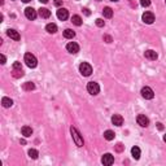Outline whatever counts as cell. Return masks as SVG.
<instances>
[{
	"instance_id": "1",
	"label": "cell",
	"mask_w": 166,
	"mask_h": 166,
	"mask_svg": "<svg viewBox=\"0 0 166 166\" xmlns=\"http://www.w3.org/2000/svg\"><path fill=\"white\" fill-rule=\"evenodd\" d=\"M70 132H71V136H73V140H74L75 145L77 147H83V144H84V142H83V137L82 135L79 134V131H78L75 127H70Z\"/></svg>"
},
{
	"instance_id": "2",
	"label": "cell",
	"mask_w": 166,
	"mask_h": 166,
	"mask_svg": "<svg viewBox=\"0 0 166 166\" xmlns=\"http://www.w3.org/2000/svg\"><path fill=\"white\" fill-rule=\"evenodd\" d=\"M79 71L83 77H90L92 74V66H91L88 62H82L79 65Z\"/></svg>"
},
{
	"instance_id": "3",
	"label": "cell",
	"mask_w": 166,
	"mask_h": 166,
	"mask_svg": "<svg viewBox=\"0 0 166 166\" xmlns=\"http://www.w3.org/2000/svg\"><path fill=\"white\" fill-rule=\"evenodd\" d=\"M25 62H26V65H27L29 67H35L36 65H38V60H36V57L34 56L33 53H26L25 54Z\"/></svg>"
},
{
	"instance_id": "4",
	"label": "cell",
	"mask_w": 166,
	"mask_h": 166,
	"mask_svg": "<svg viewBox=\"0 0 166 166\" xmlns=\"http://www.w3.org/2000/svg\"><path fill=\"white\" fill-rule=\"evenodd\" d=\"M87 91L91 93V95H97V93L100 92V86H99L96 82H88Z\"/></svg>"
},
{
	"instance_id": "5",
	"label": "cell",
	"mask_w": 166,
	"mask_h": 166,
	"mask_svg": "<svg viewBox=\"0 0 166 166\" xmlns=\"http://www.w3.org/2000/svg\"><path fill=\"white\" fill-rule=\"evenodd\" d=\"M142 96L144 99H147V100H150V99L154 97V92H153V90L150 87L145 86V87L142 88Z\"/></svg>"
},
{
	"instance_id": "6",
	"label": "cell",
	"mask_w": 166,
	"mask_h": 166,
	"mask_svg": "<svg viewBox=\"0 0 166 166\" xmlns=\"http://www.w3.org/2000/svg\"><path fill=\"white\" fill-rule=\"evenodd\" d=\"M25 16H26V18L27 20H31V21H34L36 18V16H38V13H36V10L34 9V8H26L25 9Z\"/></svg>"
},
{
	"instance_id": "7",
	"label": "cell",
	"mask_w": 166,
	"mask_h": 166,
	"mask_svg": "<svg viewBox=\"0 0 166 166\" xmlns=\"http://www.w3.org/2000/svg\"><path fill=\"white\" fill-rule=\"evenodd\" d=\"M57 18L61 21H65L67 20V17H69V10L65 9V8H59V10H57Z\"/></svg>"
},
{
	"instance_id": "8",
	"label": "cell",
	"mask_w": 166,
	"mask_h": 166,
	"mask_svg": "<svg viewBox=\"0 0 166 166\" xmlns=\"http://www.w3.org/2000/svg\"><path fill=\"white\" fill-rule=\"evenodd\" d=\"M142 18H143V22L144 23L150 25V23H153V21H154V14H153L152 12H145L144 14L142 16Z\"/></svg>"
},
{
	"instance_id": "9",
	"label": "cell",
	"mask_w": 166,
	"mask_h": 166,
	"mask_svg": "<svg viewBox=\"0 0 166 166\" xmlns=\"http://www.w3.org/2000/svg\"><path fill=\"white\" fill-rule=\"evenodd\" d=\"M101 162L106 166H110V165H113V162H114V157L110 153H105V154L103 156V158H101Z\"/></svg>"
},
{
	"instance_id": "10",
	"label": "cell",
	"mask_w": 166,
	"mask_h": 166,
	"mask_svg": "<svg viewBox=\"0 0 166 166\" xmlns=\"http://www.w3.org/2000/svg\"><path fill=\"white\" fill-rule=\"evenodd\" d=\"M66 49H67V52L69 53H78L79 52V46H78L75 42H70V43H67V46H66Z\"/></svg>"
},
{
	"instance_id": "11",
	"label": "cell",
	"mask_w": 166,
	"mask_h": 166,
	"mask_svg": "<svg viewBox=\"0 0 166 166\" xmlns=\"http://www.w3.org/2000/svg\"><path fill=\"white\" fill-rule=\"evenodd\" d=\"M136 121H137V124H140L142 127H147L148 124H149V119H148L144 114H139L137 118H136Z\"/></svg>"
},
{
	"instance_id": "12",
	"label": "cell",
	"mask_w": 166,
	"mask_h": 166,
	"mask_svg": "<svg viewBox=\"0 0 166 166\" xmlns=\"http://www.w3.org/2000/svg\"><path fill=\"white\" fill-rule=\"evenodd\" d=\"M7 35L9 36L10 39H13V40H20V39H21V36H20V34H18V31L13 30V29H8V30H7Z\"/></svg>"
},
{
	"instance_id": "13",
	"label": "cell",
	"mask_w": 166,
	"mask_h": 166,
	"mask_svg": "<svg viewBox=\"0 0 166 166\" xmlns=\"http://www.w3.org/2000/svg\"><path fill=\"white\" fill-rule=\"evenodd\" d=\"M112 123L116 124V126H122V123H123V118H122V116H119V114H114V116L112 117Z\"/></svg>"
},
{
	"instance_id": "14",
	"label": "cell",
	"mask_w": 166,
	"mask_h": 166,
	"mask_svg": "<svg viewBox=\"0 0 166 166\" xmlns=\"http://www.w3.org/2000/svg\"><path fill=\"white\" fill-rule=\"evenodd\" d=\"M144 56H145V59H148V60H156L158 57V54H157V52H154L153 49H148V51H145Z\"/></svg>"
},
{
	"instance_id": "15",
	"label": "cell",
	"mask_w": 166,
	"mask_h": 166,
	"mask_svg": "<svg viewBox=\"0 0 166 166\" xmlns=\"http://www.w3.org/2000/svg\"><path fill=\"white\" fill-rule=\"evenodd\" d=\"M21 132H22V135L25 137H29V136H31V135H33V129H31V127H29V126H23L22 130H21Z\"/></svg>"
},
{
	"instance_id": "16",
	"label": "cell",
	"mask_w": 166,
	"mask_h": 166,
	"mask_svg": "<svg viewBox=\"0 0 166 166\" xmlns=\"http://www.w3.org/2000/svg\"><path fill=\"white\" fill-rule=\"evenodd\" d=\"M39 16H40L42 18H48L49 16H51V10L47 9V8H40V9H39Z\"/></svg>"
},
{
	"instance_id": "17",
	"label": "cell",
	"mask_w": 166,
	"mask_h": 166,
	"mask_svg": "<svg viewBox=\"0 0 166 166\" xmlns=\"http://www.w3.org/2000/svg\"><path fill=\"white\" fill-rule=\"evenodd\" d=\"M1 104L4 108H10V106L13 105V100L9 97H3L1 99Z\"/></svg>"
},
{
	"instance_id": "18",
	"label": "cell",
	"mask_w": 166,
	"mask_h": 166,
	"mask_svg": "<svg viewBox=\"0 0 166 166\" xmlns=\"http://www.w3.org/2000/svg\"><path fill=\"white\" fill-rule=\"evenodd\" d=\"M131 154L135 160H139L140 158V148L139 147H132L131 148Z\"/></svg>"
},
{
	"instance_id": "19",
	"label": "cell",
	"mask_w": 166,
	"mask_h": 166,
	"mask_svg": "<svg viewBox=\"0 0 166 166\" xmlns=\"http://www.w3.org/2000/svg\"><path fill=\"white\" fill-rule=\"evenodd\" d=\"M103 14L105 18H112V16H113V10H112V8L109 7H105L103 9Z\"/></svg>"
},
{
	"instance_id": "20",
	"label": "cell",
	"mask_w": 166,
	"mask_h": 166,
	"mask_svg": "<svg viewBox=\"0 0 166 166\" xmlns=\"http://www.w3.org/2000/svg\"><path fill=\"white\" fill-rule=\"evenodd\" d=\"M64 36L66 39H73L75 36V33L71 30V29H66V30H64Z\"/></svg>"
},
{
	"instance_id": "21",
	"label": "cell",
	"mask_w": 166,
	"mask_h": 166,
	"mask_svg": "<svg viewBox=\"0 0 166 166\" xmlns=\"http://www.w3.org/2000/svg\"><path fill=\"white\" fill-rule=\"evenodd\" d=\"M46 30L48 31L49 34H54L57 31V26L54 25V23H48V25L46 26Z\"/></svg>"
},
{
	"instance_id": "22",
	"label": "cell",
	"mask_w": 166,
	"mask_h": 166,
	"mask_svg": "<svg viewBox=\"0 0 166 166\" xmlns=\"http://www.w3.org/2000/svg\"><path fill=\"white\" fill-rule=\"evenodd\" d=\"M22 88L25 91H33L34 88H35V84H34L33 82H26V83L22 84Z\"/></svg>"
},
{
	"instance_id": "23",
	"label": "cell",
	"mask_w": 166,
	"mask_h": 166,
	"mask_svg": "<svg viewBox=\"0 0 166 166\" xmlns=\"http://www.w3.org/2000/svg\"><path fill=\"white\" fill-rule=\"evenodd\" d=\"M71 22L74 23L75 26H80V25H82V18H80V16L75 14V16H73V17H71Z\"/></svg>"
},
{
	"instance_id": "24",
	"label": "cell",
	"mask_w": 166,
	"mask_h": 166,
	"mask_svg": "<svg viewBox=\"0 0 166 166\" xmlns=\"http://www.w3.org/2000/svg\"><path fill=\"white\" fill-rule=\"evenodd\" d=\"M104 137H105L106 140H113L114 139V132L112 131V130H106V131L104 132Z\"/></svg>"
},
{
	"instance_id": "25",
	"label": "cell",
	"mask_w": 166,
	"mask_h": 166,
	"mask_svg": "<svg viewBox=\"0 0 166 166\" xmlns=\"http://www.w3.org/2000/svg\"><path fill=\"white\" fill-rule=\"evenodd\" d=\"M12 75H13V77H14V78H21V77H23L22 69H13Z\"/></svg>"
},
{
	"instance_id": "26",
	"label": "cell",
	"mask_w": 166,
	"mask_h": 166,
	"mask_svg": "<svg viewBox=\"0 0 166 166\" xmlns=\"http://www.w3.org/2000/svg\"><path fill=\"white\" fill-rule=\"evenodd\" d=\"M38 150L36 149H30L29 150V157L30 158H33V160H36V158H38Z\"/></svg>"
},
{
	"instance_id": "27",
	"label": "cell",
	"mask_w": 166,
	"mask_h": 166,
	"mask_svg": "<svg viewBox=\"0 0 166 166\" xmlns=\"http://www.w3.org/2000/svg\"><path fill=\"white\" fill-rule=\"evenodd\" d=\"M140 5L142 7H149L150 5V0H140Z\"/></svg>"
},
{
	"instance_id": "28",
	"label": "cell",
	"mask_w": 166,
	"mask_h": 166,
	"mask_svg": "<svg viewBox=\"0 0 166 166\" xmlns=\"http://www.w3.org/2000/svg\"><path fill=\"white\" fill-rule=\"evenodd\" d=\"M96 25H97L99 27H103V26L105 25V22H104L103 18H97V20H96Z\"/></svg>"
},
{
	"instance_id": "29",
	"label": "cell",
	"mask_w": 166,
	"mask_h": 166,
	"mask_svg": "<svg viewBox=\"0 0 166 166\" xmlns=\"http://www.w3.org/2000/svg\"><path fill=\"white\" fill-rule=\"evenodd\" d=\"M123 148H124V145L122 144V143H118V144L116 145V150H117V152H122V150H123Z\"/></svg>"
},
{
	"instance_id": "30",
	"label": "cell",
	"mask_w": 166,
	"mask_h": 166,
	"mask_svg": "<svg viewBox=\"0 0 166 166\" xmlns=\"http://www.w3.org/2000/svg\"><path fill=\"white\" fill-rule=\"evenodd\" d=\"M13 69H22V66H21V62L16 61L14 64H13Z\"/></svg>"
},
{
	"instance_id": "31",
	"label": "cell",
	"mask_w": 166,
	"mask_h": 166,
	"mask_svg": "<svg viewBox=\"0 0 166 166\" xmlns=\"http://www.w3.org/2000/svg\"><path fill=\"white\" fill-rule=\"evenodd\" d=\"M104 40H105L106 43H112V36H109V35H104Z\"/></svg>"
},
{
	"instance_id": "32",
	"label": "cell",
	"mask_w": 166,
	"mask_h": 166,
	"mask_svg": "<svg viewBox=\"0 0 166 166\" xmlns=\"http://www.w3.org/2000/svg\"><path fill=\"white\" fill-rule=\"evenodd\" d=\"M82 10L84 12V14H86V16H90V14H91V12H90V9H88V8H83Z\"/></svg>"
},
{
	"instance_id": "33",
	"label": "cell",
	"mask_w": 166,
	"mask_h": 166,
	"mask_svg": "<svg viewBox=\"0 0 166 166\" xmlns=\"http://www.w3.org/2000/svg\"><path fill=\"white\" fill-rule=\"evenodd\" d=\"M54 5H56V7H60V5L62 4V0H54Z\"/></svg>"
},
{
	"instance_id": "34",
	"label": "cell",
	"mask_w": 166,
	"mask_h": 166,
	"mask_svg": "<svg viewBox=\"0 0 166 166\" xmlns=\"http://www.w3.org/2000/svg\"><path fill=\"white\" fill-rule=\"evenodd\" d=\"M1 64H5V56L1 54Z\"/></svg>"
},
{
	"instance_id": "35",
	"label": "cell",
	"mask_w": 166,
	"mask_h": 166,
	"mask_svg": "<svg viewBox=\"0 0 166 166\" xmlns=\"http://www.w3.org/2000/svg\"><path fill=\"white\" fill-rule=\"evenodd\" d=\"M158 124V129H160V130H162L163 129V126H162V123H157Z\"/></svg>"
},
{
	"instance_id": "36",
	"label": "cell",
	"mask_w": 166,
	"mask_h": 166,
	"mask_svg": "<svg viewBox=\"0 0 166 166\" xmlns=\"http://www.w3.org/2000/svg\"><path fill=\"white\" fill-rule=\"evenodd\" d=\"M39 1L43 3V4H47V3H48V0H39Z\"/></svg>"
},
{
	"instance_id": "37",
	"label": "cell",
	"mask_w": 166,
	"mask_h": 166,
	"mask_svg": "<svg viewBox=\"0 0 166 166\" xmlns=\"http://www.w3.org/2000/svg\"><path fill=\"white\" fill-rule=\"evenodd\" d=\"M22 1H23V3H30L31 0H22Z\"/></svg>"
},
{
	"instance_id": "38",
	"label": "cell",
	"mask_w": 166,
	"mask_h": 166,
	"mask_svg": "<svg viewBox=\"0 0 166 166\" xmlns=\"http://www.w3.org/2000/svg\"><path fill=\"white\" fill-rule=\"evenodd\" d=\"M163 142H166V135H165V136H163Z\"/></svg>"
},
{
	"instance_id": "39",
	"label": "cell",
	"mask_w": 166,
	"mask_h": 166,
	"mask_svg": "<svg viewBox=\"0 0 166 166\" xmlns=\"http://www.w3.org/2000/svg\"><path fill=\"white\" fill-rule=\"evenodd\" d=\"M110 1H118V0H110Z\"/></svg>"
},
{
	"instance_id": "40",
	"label": "cell",
	"mask_w": 166,
	"mask_h": 166,
	"mask_svg": "<svg viewBox=\"0 0 166 166\" xmlns=\"http://www.w3.org/2000/svg\"><path fill=\"white\" fill-rule=\"evenodd\" d=\"M96 1H100V0H96Z\"/></svg>"
}]
</instances>
